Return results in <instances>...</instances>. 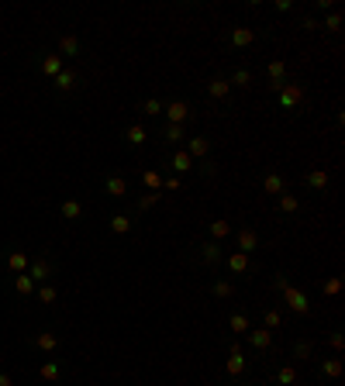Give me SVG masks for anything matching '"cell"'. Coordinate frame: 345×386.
<instances>
[{
  "mask_svg": "<svg viewBox=\"0 0 345 386\" xmlns=\"http://www.w3.org/2000/svg\"><path fill=\"white\" fill-rule=\"evenodd\" d=\"M162 117H166V124H190V121H197V107H193L190 100H180V96H172V100H166L162 104Z\"/></svg>",
  "mask_w": 345,
  "mask_h": 386,
  "instance_id": "6da1fadb",
  "label": "cell"
},
{
  "mask_svg": "<svg viewBox=\"0 0 345 386\" xmlns=\"http://www.w3.org/2000/svg\"><path fill=\"white\" fill-rule=\"evenodd\" d=\"M304 83H297V79H290V83H283V86H280V90H276V104H280V107H283V111H297V107H300V104H304Z\"/></svg>",
  "mask_w": 345,
  "mask_h": 386,
  "instance_id": "7a4b0ae2",
  "label": "cell"
},
{
  "mask_svg": "<svg viewBox=\"0 0 345 386\" xmlns=\"http://www.w3.org/2000/svg\"><path fill=\"white\" fill-rule=\"evenodd\" d=\"M197 262L218 272V266L225 262V249H221V242H211V238H204V242L197 245Z\"/></svg>",
  "mask_w": 345,
  "mask_h": 386,
  "instance_id": "3957f363",
  "label": "cell"
},
{
  "mask_svg": "<svg viewBox=\"0 0 345 386\" xmlns=\"http://www.w3.org/2000/svg\"><path fill=\"white\" fill-rule=\"evenodd\" d=\"M263 249V238L259 231L252 228V224H242L238 231H235V252H242V255H252V252Z\"/></svg>",
  "mask_w": 345,
  "mask_h": 386,
  "instance_id": "277c9868",
  "label": "cell"
},
{
  "mask_svg": "<svg viewBox=\"0 0 345 386\" xmlns=\"http://www.w3.org/2000/svg\"><path fill=\"white\" fill-rule=\"evenodd\" d=\"M249 345H252V352L259 355V359H273V331H266V328H249Z\"/></svg>",
  "mask_w": 345,
  "mask_h": 386,
  "instance_id": "5b68a950",
  "label": "cell"
},
{
  "mask_svg": "<svg viewBox=\"0 0 345 386\" xmlns=\"http://www.w3.org/2000/svg\"><path fill=\"white\" fill-rule=\"evenodd\" d=\"M231 276H252V272L259 269L255 262H252V255H242V252H228L225 255V262H221Z\"/></svg>",
  "mask_w": 345,
  "mask_h": 386,
  "instance_id": "8992f818",
  "label": "cell"
},
{
  "mask_svg": "<svg viewBox=\"0 0 345 386\" xmlns=\"http://www.w3.org/2000/svg\"><path fill=\"white\" fill-rule=\"evenodd\" d=\"M280 297H283V304L290 307V314H297V317H307V314H311V300H307V293H304V289L287 286L283 293H280Z\"/></svg>",
  "mask_w": 345,
  "mask_h": 386,
  "instance_id": "52a82bcc",
  "label": "cell"
},
{
  "mask_svg": "<svg viewBox=\"0 0 345 386\" xmlns=\"http://www.w3.org/2000/svg\"><path fill=\"white\" fill-rule=\"evenodd\" d=\"M266 83H269V93H276L283 83H290V66L283 62V59L266 62Z\"/></svg>",
  "mask_w": 345,
  "mask_h": 386,
  "instance_id": "ba28073f",
  "label": "cell"
},
{
  "mask_svg": "<svg viewBox=\"0 0 345 386\" xmlns=\"http://www.w3.org/2000/svg\"><path fill=\"white\" fill-rule=\"evenodd\" d=\"M259 41V31L255 28H245V24H238V28H231L228 31V49H235V52H242V49H252Z\"/></svg>",
  "mask_w": 345,
  "mask_h": 386,
  "instance_id": "9c48e42d",
  "label": "cell"
},
{
  "mask_svg": "<svg viewBox=\"0 0 345 386\" xmlns=\"http://www.w3.org/2000/svg\"><path fill=\"white\" fill-rule=\"evenodd\" d=\"M207 96H211L214 104H228V100H231V83H228V76L214 73L211 83H207Z\"/></svg>",
  "mask_w": 345,
  "mask_h": 386,
  "instance_id": "30bf717a",
  "label": "cell"
},
{
  "mask_svg": "<svg viewBox=\"0 0 345 386\" xmlns=\"http://www.w3.org/2000/svg\"><path fill=\"white\" fill-rule=\"evenodd\" d=\"M187 155H190L193 162H204V159H211V138L207 135H193V138H187Z\"/></svg>",
  "mask_w": 345,
  "mask_h": 386,
  "instance_id": "8fae6325",
  "label": "cell"
},
{
  "mask_svg": "<svg viewBox=\"0 0 345 386\" xmlns=\"http://www.w3.org/2000/svg\"><path fill=\"white\" fill-rule=\"evenodd\" d=\"M318 379L338 383V379H342V355H331V359H325V362H318Z\"/></svg>",
  "mask_w": 345,
  "mask_h": 386,
  "instance_id": "7c38bea8",
  "label": "cell"
},
{
  "mask_svg": "<svg viewBox=\"0 0 345 386\" xmlns=\"http://www.w3.org/2000/svg\"><path fill=\"white\" fill-rule=\"evenodd\" d=\"M162 166H169V169H172V176H180V173H190L197 162H193L190 155H187V149H176L172 155H166V162H162Z\"/></svg>",
  "mask_w": 345,
  "mask_h": 386,
  "instance_id": "4fadbf2b",
  "label": "cell"
},
{
  "mask_svg": "<svg viewBox=\"0 0 345 386\" xmlns=\"http://www.w3.org/2000/svg\"><path fill=\"white\" fill-rule=\"evenodd\" d=\"M155 138H159L162 145H183V141H187V128H183V124H162V128L155 131Z\"/></svg>",
  "mask_w": 345,
  "mask_h": 386,
  "instance_id": "5bb4252c",
  "label": "cell"
},
{
  "mask_svg": "<svg viewBox=\"0 0 345 386\" xmlns=\"http://www.w3.org/2000/svg\"><path fill=\"white\" fill-rule=\"evenodd\" d=\"M104 193H111L114 200H124V197L132 193V183H128L124 176L114 173V176H107V179H104Z\"/></svg>",
  "mask_w": 345,
  "mask_h": 386,
  "instance_id": "9a60e30c",
  "label": "cell"
},
{
  "mask_svg": "<svg viewBox=\"0 0 345 386\" xmlns=\"http://www.w3.org/2000/svg\"><path fill=\"white\" fill-rule=\"evenodd\" d=\"M328 183H331L328 169H311V173H304V186H307L311 193H325Z\"/></svg>",
  "mask_w": 345,
  "mask_h": 386,
  "instance_id": "2e32d148",
  "label": "cell"
},
{
  "mask_svg": "<svg viewBox=\"0 0 345 386\" xmlns=\"http://www.w3.org/2000/svg\"><path fill=\"white\" fill-rule=\"evenodd\" d=\"M245 369H249V359H245V352H228L225 372H228L231 379H242V376H245Z\"/></svg>",
  "mask_w": 345,
  "mask_h": 386,
  "instance_id": "e0dca14e",
  "label": "cell"
},
{
  "mask_svg": "<svg viewBox=\"0 0 345 386\" xmlns=\"http://www.w3.org/2000/svg\"><path fill=\"white\" fill-rule=\"evenodd\" d=\"M300 207H304V204H300V197H297V193H280V197H276V211L283 214V217H293V214H300Z\"/></svg>",
  "mask_w": 345,
  "mask_h": 386,
  "instance_id": "ac0fdd59",
  "label": "cell"
},
{
  "mask_svg": "<svg viewBox=\"0 0 345 386\" xmlns=\"http://www.w3.org/2000/svg\"><path fill=\"white\" fill-rule=\"evenodd\" d=\"M263 193H269V197L287 193V176H283V173H266V176H263Z\"/></svg>",
  "mask_w": 345,
  "mask_h": 386,
  "instance_id": "d6986e66",
  "label": "cell"
},
{
  "mask_svg": "<svg viewBox=\"0 0 345 386\" xmlns=\"http://www.w3.org/2000/svg\"><path fill=\"white\" fill-rule=\"evenodd\" d=\"M211 297H214V300H231V297H235V283H231V279H225V276H214Z\"/></svg>",
  "mask_w": 345,
  "mask_h": 386,
  "instance_id": "ffe728a7",
  "label": "cell"
},
{
  "mask_svg": "<svg viewBox=\"0 0 345 386\" xmlns=\"http://www.w3.org/2000/svg\"><path fill=\"white\" fill-rule=\"evenodd\" d=\"M231 234V221H225V217H214L211 224H207V238L211 242H225Z\"/></svg>",
  "mask_w": 345,
  "mask_h": 386,
  "instance_id": "44dd1931",
  "label": "cell"
},
{
  "mask_svg": "<svg viewBox=\"0 0 345 386\" xmlns=\"http://www.w3.org/2000/svg\"><path fill=\"white\" fill-rule=\"evenodd\" d=\"M269 383L273 386H293L297 383V366H280L273 376H269Z\"/></svg>",
  "mask_w": 345,
  "mask_h": 386,
  "instance_id": "7402d4cb",
  "label": "cell"
},
{
  "mask_svg": "<svg viewBox=\"0 0 345 386\" xmlns=\"http://www.w3.org/2000/svg\"><path fill=\"white\" fill-rule=\"evenodd\" d=\"M249 328H252V321L245 317V314H238V310H235V314H228V331H231V334L245 338V334H249Z\"/></svg>",
  "mask_w": 345,
  "mask_h": 386,
  "instance_id": "603a6c76",
  "label": "cell"
},
{
  "mask_svg": "<svg viewBox=\"0 0 345 386\" xmlns=\"http://www.w3.org/2000/svg\"><path fill=\"white\" fill-rule=\"evenodd\" d=\"M290 355H293L297 362H304V359H311V355H314V342H311V338H297V342L290 345Z\"/></svg>",
  "mask_w": 345,
  "mask_h": 386,
  "instance_id": "cb8c5ba5",
  "label": "cell"
},
{
  "mask_svg": "<svg viewBox=\"0 0 345 386\" xmlns=\"http://www.w3.org/2000/svg\"><path fill=\"white\" fill-rule=\"evenodd\" d=\"M228 83H231V90H235V86H242V90H245V86H252V69H245V66L231 69V73H228Z\"/></svg>",
  "mask_w": 345,
  "mask_h": 386,
  "instance_id": "d4e9b609",
  "label": "cell"
},
{
  "mask_svg": "<svg viewBox=\"0 0 345 386\" xmlns=\"http://www.w3.org/2000/svg\"><path fill=\"white\" fill-rule=\"evenodd\" d=\"M162 104H166V100H159V96H145V100L138 104V111L145 117H162Z\"/></svg>",
  "mask_w": 345,
  "mask_h": 386,
  "instance_id": "484cf974",
  "label": "cell"
},
{
  "mask_svg": "<svg viewBox=\"0 0 345 386\" xmlns=\"http://www.w3.org/2000/svg\"><path fill=\"white\" fill-rule=\"evenodd\" d=\"M76 83H79L76 69H62V73H59V76H56V90H62V93H69V90H73Z\"/></svg>",
  "mask_w": 345,
  "mask_h": 386,
  "instance_id": "4316f807",
  "label": "cell"
},
{
  "mask_svg": "<svg viewBox=\"0 0 345 386\" xmlns=\"http://www.w3.org/2000/svg\"><path fill=\"white\" fill-rule=\"evenodd\" d=\"M263 328L266 331H280L283 328V314H280L276 307H266L263 310Z\"/></svg>",
  "mask_w": 345,
  "mask_h": 386,
  "instance_id": "83f0119b",
  "label": "cell"
},
{
  "mask_svg": "<svg viewBox=\"0 0 345 386\" xmlns=\"http://www.w3.org/2000/svg\"><path fill=\"white\" fill-rule=\"evenodd\" d=\"M142 183H145L149 193H162V173H159V169H145V173H142Z\"/></svg>",
  "mask_w": 345,
  "mask_h": 386,
  "instance_id": "f1b7e54d",
  "label": "cell"
},
{
  "mask_svg": "<svg viewBox=\"0 0 345 386\" xmlns=\"http://www.w3.org/2000/svg\"><path fill=\"white\" fill-rule=\"evenodd\" d=\"M132 228H135V221L128 214H114V217H111V231L114 234H132Z\"/></svg>",
  "mask_w": 345,
  "mask_h": 386,
  "instance_id": "f546056e",
  "label": "cell"
},
{
  "mask_svg": "<svg viewBox=\"0 0 345 386\" xmlns=\"http://www.w3.org/2000/svg\"><path fill=\"white\" fill-rule=\"evenodd\" d=\"M41 73L49 79H56L59 73H62V56H49V59H41Z\"/></svg>",
  "mask_w": 345,
  "mask_h": 386,
  "instance_id": "4dcf8cb0",
  "label": "cell"
},
{
  "mask_svg": "<svg viewBox=\"0 0 345 386\" xmlns=\"http://www.w3.org/2000/svg\"><path fill=\"white\" fill-rule=\"evenodd\" d=\"M124 138H128V145H135V149H138V145H145V141H149V131H145L142 124H132V128L124 131Z\"/></svg>",
  "mask_w": 345,
  "mask_h": 386,
  "instance_id": "1f68e13d",
  "label": "cell"
},
{
  "mask_svg": "<svg viewBox=\"0 0 345 386\" xmlns=\"http://www.w3.org/2000/svg\"><path fill=\"white\" fill-rule=\"evenodd\" d=\"M321 28L331 31V35H338V31H342V11H328L325 21H321Z\"/></svg>",
  "mask_w": 345,
  "mask_h": 386,
  "instance_id": "d6a6232c",
  "label": "cell"
},
{
  "mask_svg": "<svg viewBox=\"0 0 345 386\" xmlns=\"http://www.w3.org/2000/svg\"><path fill=\"white\" fill-rule=\"evenodd\" d=\"M59 49H62V56H79V49H83V45H79L76 35H66V38L59 41Z\"/></svg>",
  "mask_w": 345,
  "mask_h": 386,
  "instance_id": "836d02e7",
  "label": "cell"
},
{
  "mask_svg": "<svg viewBox=\"0 0 345 386\" xmlns=\"http://www.w3.org/2000/svg\"><path fill=\"white\" fill-rule=\"evenodd\" d=\"M79 214H83V204H79V200H66V204H62V217H66V221H76Z\"/></svg>",
  "mask_w": 345,
  "mask_h": 386,
  "instance_id": "e575fe53",
  "label": "cell"
},
{
  "mask_svg": "<svg viewBox=\"0 0 345 386\" xmlns=\"http://www.w3.org/2000/svg\"><path fill=\"white\" fill-rule=\"evenodd\" d=\"M321 293H325V297H338V293H342V279H338V276H328L325 283H321Z\"/></svg>",
  "mask_w": 345,
  "mask_h": 386,
  "instance_id": "d590c367",
  "label": "cell"
},
{
  "mask_svg": "<svg viewBox=\"0 0 345 386\" xmlns=\"http://www.w3.org/2000/svg\"><path fill=\"white\" fill-rule=\"evenodd\" d=\"M49 272H52L49 259H35V266H31V279H49Z\"/></svg>",
  "mask_w": 345,
  "mask_h": 386,
  "instance_id": "8d00e7d4",
  "label": "cell"
},
{
  "mask_svg": "<svg viewBox=\"0 0 345 386\" xmlns=\"http://www.w3.org/2000/svg\"><path fill=\"white\" fill-rule=\"evenodd\" d=\"M159 197H162V193H142V197H138V211H152L155 204H159Z\"/></svg>",
  "mask_w": 345,
  "mask_h": 386,
  "instance_id": "74e56055",
  "label": "cell"
},
{
  "mask_svg": "<svg viewBox=\"0 0 345 386\" xmlns=\"http://www.w3.org/2000/svg\"><path fill=\"white\" fill-rule=\"evenodd\" d=\"M7 266H11L14 272H21L24 266H28V259H24V252H11V259H7Z\"/></svg>",
  "mask_w": 345,
  "mask_h": 386,
  "instance_id": "f35d334b",
  "label": "cell"
},
{
  "mask_svg": "<svg viewBox=\"0 0 345 386\" xmlns=\"http://www.w3.org/2000/svg\"><path fill=\"white\" fill-rule=\"evenodd\" d=\"M328 345L335 348V355H342V348H345V334H342V331H331V334H328Z\"/></svg>",
  "mask_w": 345,
  "mask_h": 386,
  "instance_id": "ab89813d",
  "label": "cell"
},
{
  "mask_svg": "<svg viewBox=\"0 0 345 386\" xmlns=\"http://www.w3.org/2000/svg\"><path fill=\"white\" fill-rule=\"evenodd\" d=\"M56 345H59V338H56V334H49V331H45V334H38V348H45V352H52Z\"/></svg>",
  "mask_w": 345,
  "mask_h": 386,
  "instance_id": "60d3db41",
  "label": "cell"
},
{
  "mask_svg": "<svg viewBox=\"0 0 345 386\" xmlns=\"http://www.w3.org/2000/svg\"><path fill=\"white\" fill-rule=\"evenodd\" d=\"M14 286H18V293H31L35 279H31V276H18V279H14Z\"/></svg>",
  "mask_w": 345,
  "mask_h": 386,
  "instance_id": "b9f144b4",
  "label": "cell"
},
{
  "mask_svg": "<svg viewBox=\"0 0 345 386\" xmlns=\"http://www.w3.org/2000/svg\"><path fill=\"white\" fill-rule=\"evenodd\" d=\"M41 379H49V383H56V379H59V366H56V362L41 366Z\"/></svg>",
  "mask_w": 345,
  "mask_h": 386,
  "instance_id": "7bdbcfd3",
  "label": "cell"
},
{
  "mask_svg": "<svg viewBox=\"0 0 345 386\" xmlns=\"http://www.w3.org/2000/svg\"><path fill=\"white\" fill-rule=\"evenodd\" d=\"M273 286H276V293H283V289L290 286V276L287 272H276V276H273Z\"/></svg>",
  "mask_w": 345,
  "mask_h": 386,
  "instance_id": "ee69618b",
  "label": "cell"
},
{
  "mask_svg": "<svg viewBox=\"0 0 345 386\" xmlns=\"http://www.w3.org/2000/svg\"><path fill=\"white\" fill-rule=\"evenodd\" d=\"M300 28H304V31H321V21L307 14V18H300Z\"/></svg>",
  "mask_w": 345,
  "mask_h": 386,
  "instance_id": "f6af8a7d",
  "label": "cell"
},
{
  "mask_svg": "<svg viewBox=\"0 0 345 386\" xmlns=\"http://www.w3.org/2000/svg\"><path fill=\"white\" fill-rule=\"evenodd\" d=\"M200 173L207 176V179H214V176H218V166H214L211 159H204V162H200Z\"/></svg>",
  "mask_w": 345,
  "mask_h": 386,
  "instance_id": "bcb514c9",
  "label": "cell"
},
{
  "mask_svg": "<svg viewBox=\"0 0 345 386\" xmlns=\"http://www.w3.org/2000/svg\"><path fill=\"white\" fill-rule=\"evenodd\" d=\"M180 176H162V190H180Z\"/></svg>",
  "mask_w": 345,
  "mask_h": 386,
  "instance_id": "7dc6e473",
  "label": "cell"
},
{
  "mask_svg": "<svg viewBox=\"0 0 345 386\" xmlns=\"http://www.w3.org/2000/svg\"><path fill=\"white\" fill-rule=\"evenodd\" d=\"M314 11H321V14L335 11V0H314Z\"/></svg>",
  "mask_w": 345,
  "mask_h": 386,
  "instance_id": "c3c4849f",
  "label": "cell"
},
{
  "mask_svg": "<svg viewBox=\"0 0 345 386\" xmlns=\"http://www.w3.org/2000/svg\"><path fill=\"white\" fill-rule=\"evenodd\" d=\"M38 297H41V304H52V300H56V289H52V286H45V289L38 293Z\"/></svg>",
  "mask_w": 345,
  "mask_h": 386,
  "instance_id": "681fc988",
  "label": "cell"
},
{
  "mask_svg": "<svg viewBox=\"0 0 345 386\" xmlns=\"http://www.w3.org/2000/svg\"><path fill=\"white\" fill-rule=\"evenodd\" d=\"M273 7H276V11H280V14H287V11H293V4H290V0H276V4H273Z\"/></svg>",
  "mask_w": 345,
  "mask_h": 386,
  "instance_id": "f907efd6",
  "label": "cell"
},
{
  "mask_svg": "<svg viewBox=\"0 0 345 386\" xmlns=\"http://www.w3.org/2000/svg\"><path fill=\"white\" fill-rule=\"evenodd\" d=\"M231 386H263V383H255V379H231Z\"/></svg>",
  "mask_w": 345,
  "mask_h": 386,
  "instance_id": "816d5d0a",
  "label": "cell"
},
{
  "mask_svg": "<svg viewBox=\"0 0 345 386\" xmlns=\"http://www.w3.org/2000/svg\"><path fill=\"white\" fill-rule=\"evenodd\" d=\"M0 386H11V376H4V372H0Z\"/></svg>",
  "mask_w": 345,
  "mask_h": 386,
  "instance_id": "f5cc1de1",
  "label": "cell"
},
{
  "mask_svg": "<svg viewBox=\"0 0 345 386\" xmlns=\"http://www.w3.org/2000/svg\"><path fill=\"white\" fill-rule=\"evenodd\" d=\"M293 386H300V383H293Z\"/></svg>",
  "mask_w": 345,
  "mask_h": 386,
  "instance_id": "db71d44e",
  "label": "cell"
}]
</instances>
